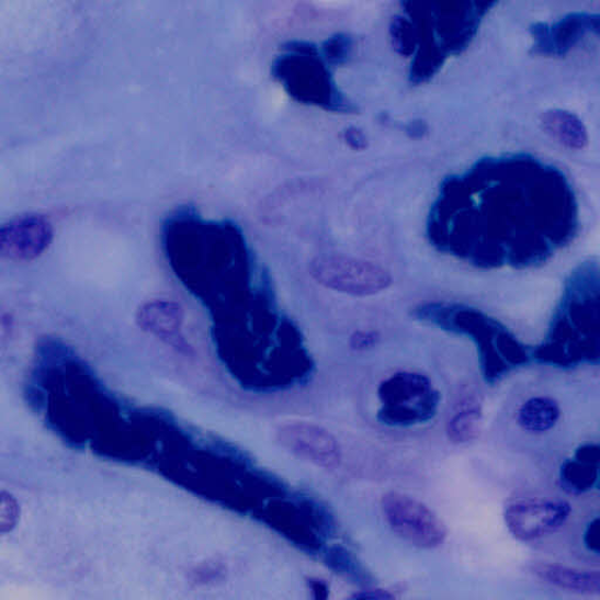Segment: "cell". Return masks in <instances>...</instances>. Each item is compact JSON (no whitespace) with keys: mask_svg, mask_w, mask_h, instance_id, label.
<instances>
[{"mask_svg":"<svg viewBox=\"0 0 600 600\" xmlns=\"http://www.w3.org/2000/svg\"><path fill=\"white\" fill-rule=\"evenodd\" d=\"M160 244L171 274L207 314L215 353L239 387L278 394L314 381L306 337L236 220L181 204L165 216Z\"/></svg>","mask_w":600,"mask_h":600,"instance_id":"6da1fadb","label":"cell"},{"mask_svg":"<svg viewBox=\"0 0 600 600\" xmlns=\"http://www.w3.org/2000/svg\"><path fill=\"white\" fill-rule=\"evenodd\" d=\"M580 228L570 178L534 154L487 156L445 177L428 210L437 252L478 270H529L569 247Z\"/></svg>","mask_w":600,"mask_h":600,"instance_id":"7a4b0ae2","label":"cell"},{"mask_svg":"<svg viewBox=\"0 0 600 600\" xmlns=\"http://www.w3.org/2000/svg\"><path fill=\"white\" fill-rule=\"evenodd\" d=\"M496 2H403L389 22V39L409 59L408 81L432 80L452 57L465 53Z\"/></svg>","mask_w":600,"mask_h":600,"instance_id":"3957f363","label":"cell"},{"mask_svg":"<svg viewBox=\"0 0 600 600\" xmlns=\"http://www.w3.org/2000/svg\"><path fill=\"white\" fill-rule=\"evenodd\" d=\"M600 269L597 260L580 262L568 274L545 341L541 363L574 367L599 359Z\"/></svg>","mask_w":600,"mask_h":600,"instance_id":"277c9868","label":"cell"},{"mask_svg":"<svg viewBox=\"0 0 600 600\" xmlns=\"http://www.w3.org/2000/svg\"><path fill=\"white\" fill-rule=\"evenodd\" d=\"M410 316L442 331L471 337L478 349L487 382H499L529 362V352L499 319L479 308L449 301L419 303Z\"/></svg>","mask_w":600,"mask_h":600,"instance_id":"5b68a950","label":"cell"},{"mask_svg":"<svg viewBox=\"0 0 600 600\" xmlns=\"http://www.w3.org/2000/svg\"><path fill=\"white\" fill-rule=\"evenodd\" d=\"M271 76L298 104L335 114L358 111L340 90L333 67L325 60L319 45L304 39L286 42L271 64Z\"/></svg>","mask_w":600,"mask_h":600,"instance_id":"8992f818","label":"cell"},{"mask_svg":"<svg viewBox=\"0 0 600 600\" xmlns=\"http://www.w3.org/2000/svg\"><path fill=\"white\" fill-rule=\"evenodd\" d=\"M376 419L389 428H411L428 423L438 416L441 394L427 375L399 371L384 380L378 390Z\"/></svg>","mask_w":600,"mask_h":600,"instance_id":"52a82bcc","label":"cell"},{"mask_svg":"<svg viewBox=\"0 0 600 600\" xmlns=\"http://www.w3.org/2000/svg\"><path fill=\"white\" fill-rule=\"evenodd\" d=\"M313 280L332 293L354 298L382 295L393 284L390 272L374 262L327 254L310 263Z\"/></svg>","mask_w":600,"mask_h":600,"instance_id":"ba28073f","label":"cell"},{"mask_svg":"<svg viewBox=\"0 0 600 600\" xmlns=\"http://www.w3.org/2000/svg\"><path fill=\"white\" fill-rule=\"evenodd\" d=\"M382 511L393 533L410 545L434 551L448 541V525L414 496L389 491L383 496Z\"/></svg>","mask_w":600,"mask_h":600,"instance_id":"9c48e42d","label":"cell"},{"mask_svg":"<svg viewBox=\"0 0 600 600\" xmlns=\"http://www.w3.org/2000/svg\"><path fill=\"white\" fill-rule=\"evenodd\" d=\"M599 30L600 15L590 11L570 12L553 23L537 22L529 30L531 50L543 57H565L587 37L598 36Z\"/></svg>","mask_w":600,"mask_h":600,"instance_id":"30bf717a","label":"cell"},{"mask_svg":"<svg viewBox=\"0 0 600 600\" xmlns=\"http://www.w3.org/2000/svg\"><path fill=\"white\" fill-rule=\"evenodd\" d=\"M571 506L558 499H527L505 511L509 533L521 542H533L557 533L570 518Z\"/></svg>","mask_w":600,"mask_h":600,"instance_id":"8fae6325","label":"cell"},{"mask_svg":"<svg viewBox=\"0 0 600 600\" xmlns=\"http://www.w3.org/2000/svg\"><path fill=\"white\" fill-rule=\"evenodd\" d=\"M282 448L291 455L322 469L339 466L342 452L338 439L320 424L288 421L276 431Z\"/></svg>","mask_w":600,"mask_h":600,"instance_id":"7c38bea8","label":"cell"},{"mask_svg":"<svg viewBox=\"0 0 600 600\" xmlns=\"http://www.w3.org/2000/svg\"><path fill=\"white\" fill-rule=\"evenodd\" d=\"M54 228L41 215H26L15 218L2 228L0 250L14 261L37 259L53 242Z\"/></svg>","mask_w":600,"mask_h":600,"instance_id":"4fadbf2b","label":"cell"},{"mask_svg":"<svg viewBox=\"0 0 600 600\" xmlns=\"http://www.w3.org/2000/svg\"><path fill=\"white\" fill-rule=\"evenodd\" d=\"M137 321L148 333L158 337L167 344L190 353L191 348L182 335L184 313L180 304L168 299H157L144 305Z\"/></svg>","mask_w":600,"mask_h":600,"instance_id":"5bb4252c","label":"cell"},{"mask_svg":"<svg viewBox=\"0 0 600 600\" xmlns=\"http://www.w3.org/2000/svg\"><path fill=\"white\" fill-rule=\"evenodd\" d=\"M531 571L546 585L561 590L587 596L600 593L598 571L580 570L553 563L535 564Z\"/></svg>","mask_w":600,"mask_h":600,"instance_id":"9a60e30c","label":"cell"},{"mask_svg":"<svg viewBox=\"0 0 600 600\" xmlns=\"http://www.w3.org/2000/svg\"><path fill=\"white\" fill-rule=\"evenodd\" d=\"M543 131L559 145L569 149H585L589 144V132L582 120L574 112L552 109L541 115Z\"/></svg>","mask_w":600,"mask_h":600,"instance_id":"2e32d148","label":"cell"},{"mask_svg":"<svg viewBox=\"0 0 600 600\" xmlns=\"http://www.w3.org/2000/svg\"><path fill=\"white\" fill-rule=\"evenodd\" d=\"M561 419L559 404L551 397H534L524 401L518 411L519 424L533 434L546 433Z\"/></svg>","mask_w":600,"mask_h":600,"instance_id":"e0dca14e","label":"cell"},{"mask_svg":"<svg viewBox=\"0 0 600 600\" xmlns=\"http://www.w3.org/2000/svg\"><path fill=\"white\" fill-rule=\"evenodd\" d=\"M484 410L478 400L469 398L462 401L445 427L451 442L466 444L477 439L482 432Z\"/></svg>","mask_w":600,"mask_h":600,"instance_id":"ac0fdd59","label":"cell"},{"mask_svg":"<svg viewBox=\"0 0 600 600\" xmlns=\"http://www.w3.org/2000/svg\"><path fill=\"white\" fill-rule=\"evenodd\" d=\"M599 465L580 459L564 462L561 468V484L565 491L574 495L590 491L598 484Z\"/></svg>","mask_w":600,"mask_h":600,"instance_id":"d6986e66","label":"cell"},{"mask_svg":"<svg viewBox=\"0 0 600 600\" xmlns=\"http://www.w3.org/2000/svg\"><path fill=\"white\" fill-rule=\"evenodd\" d=\"M319 47L325 60L335 68L350 63L354 55L355 42L351 34L339 32L325 39Z\"/></svg>","mask_w":600,"mask_h":600,"instance_id":"ffe728a7","label":"cell"},{"mask_svg":"<svg viewBox=\"0 0 600 600\" xmlns=\"http://www.w3.org/2000/svg\"><path fill=\"white\" fill-rule=\"evenodd\" d=\"M322 555L324 562L337 574L354 580L367 579L362 565L358 563L347 548L341 546L327 547Z\"/></svg>","mask_w":600,"mask_h":600,"instance_id":"44dd1931","label":"cell"},{"mask_svg":"<svg viewBox=\"0 0 600 600\" xmlns=\"http://www.w3.org/2000/svg\"><path fill=\"white\" fill-rule=\"evenodd\" d=\"M381 335L376 331H355L350 338V347L356 352H364L372 350L380 344Z\"/></svg>","mask_w":600,"mask_h":600,"instance_id":"7402d4cb","label":"cell"},{"mask_svg":"<svg viewBox=\"0 0 600 600\" xmlns=\"http://www.w3.org/2000/svg\"><path fill=\"white\" fill-rule=\"evenodd\" d=\"M19 520V505L13 497L5 491L2 494V533L12 531Z\"/></svg>","mask_w":600,"mask_h":600,"instance_id":"603a6c76","label":"cell"},{"mask_svg":"<svg viewBox=\"0 0 600 600\" xmlns=\"http://www.w3.org/2000/svg\"><path fill=\"white\" fill-rule=\"evenodd\" d=\"M344 141L356 150H363L367 147L366 134L358 127H349L346 129Z\"/></svg>","mask_w":600,"mask_h":600,"instance_id":"cb8c5ba5","label":"cell"},{"mask_svg":"<svg viewBox=\"0 0 600 600\" xmlns=\"http://www.w3.org/2000/svg\"><path fill=\"white\" fill-rule=\"evenodd\" d=\"M585 544L590 552L599 554V519L591 521L585 533Z\"/></svg>","mask_w":600,"mask_h":600,"instance_id":"d4e9b609","label":"cell"},{"mask_svg":"<svg viewBox=\"0 0 600 600\" xmlns=\"http://www.w3.org/2000/svg\"><path fill=\"white\" fill-rule=\"evenodd\" d=\"M575 457L592 462V464L599 465L600 450L598 444H585L577 451Z\"/></svg>","mask_w":600,"mask_h":600,"instance_id":"484cf974","label":"cell"},{"mask_svg":"<svg viewBox=\"0 0 600 600\" xmlns=\"http://www.w3.org/2000/svg\"><path fill=\"white\" fill-rule=\"evenodd\" d=\"M352 599H372V600H387L396 598L394 595L389 593L386 590L375 589V590H364L355 593L351 597Z\"/></svg>","mask_w":600,"mask_h":600,"instance_id":"4316f807","label":"cell"},{"mask_svg":"<svg viewBox=\"0 0 600 600\" xmlns=\"http://www.w3.org/2000/svg\"><path fill=\"white\" fill-rule=\"evenodd\" d=\"M308 589H310L318 599H327L329 597V586L321 579L312 578L308 580Z\"/></svg>","mask_w":600,"mask_h":600,"instance_id":"83f0119b","label":"cell"},{"mask_svg":"<svg viewBox=\"0 0 600 600\" xmlns=\"http://www.w3.org/2000/svg\"><path fill=\"white\" fill-rule=\"evenodd\" d=\"M406 129H407V133L416 137V136H422L423 133L427 131V127L422 122H419V123L415 122V123H410Z\"/></svg>","mask_w":600,"mask_h":600,"instance_id":"f1b7e54d","label":"cell"}]
</instances>
